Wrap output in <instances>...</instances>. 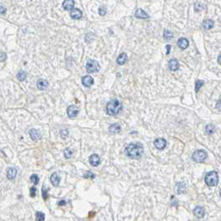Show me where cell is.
<instances>
[{"label":"cell","instance_id":"cell-1","mask_svg":"<svg viewBox=\"0 0 221 221\" xmlns=\"http://www.w3.org/2000/svg\"><path fill=\"white\" fill-rule=\"evenodd\" d=\"M144 148L140 143H131L125 149V153L131 159H139L142 156Z\"/></svg>","mask_w":221,"mask_h":221},{"label":"cell","instance_id":"cell-2","mask_svg":"<svg viewBox=\"0 0 221 221\" xmlns=\"http://www.w3.org/2000/svg\"><path fill=\"white\" fill-rule=\"evenodd\" d=\"M122 110V106L118 100H111L106 105V113L110 116H116L119 114Z\"/></svg>","mask_w":221,"mask_h":221},{"label":"cell","instance_id":"cell-3","mask_svg":"<svg viewBox=\"0 0 221 221\" xmlns=\"http://www.w3.org/2000/svg\"><path fill=\"white\" fill-rule=\"evenodd\" d=\"M204 181L206 183V185L210 187L215 186L218 184L219 181V176H218V173L214 170L210 171V172L207 173L204 177Z\"/></svg>","mask_w":221,"mask_h":221},{"label":"cell","instance_id":"cell-4","mask_svg":"<svg viewBox=\"0 0 221 221\" xmlns=\"http://www.w3.org/2000/svg\"><path fill=\"white\" fill-rule=\"evenodd\" d=\"M86 68H87V72H89V73H95V72L100 71V64L96 60L89 59L87 62Z\"/></svg>","mask_w":221,"mask_h":221},{"label":"cell","instance_id":"cell-5","mask_svg":"<svg viewBox=\"0 0 221 221\" xmlns=\"http://www.w3.org/2000/svg\"><path fill=\"white\" fill-rule=\"evenodd\" d=\"M207 158V153L204 150H197L192 155V159L195 162H203Z\"/></svg>","mask_w":221,"mask_h":221},{"label":"cell","instance_id":"cell-6","mask_svg":"<svg viewBox=\"0 0 221 221\" xmlns=\"http://www.w3.org/2000/svg\"><path fill=\"white\" fill-rule=\"evenodd\" d=\"M66 112H67V116L69 117H76L78 115L79 113V109L77 106H74V105H72V106H68L67 110H66Z\"/></svg>","mask_w":221,"mask_h":221},{"label":"cell","instance_id":"cell-7","mask_svg":"<svg viewBox=\"0 0 221 221\" xmlns=\"http://www.w3.org/2000/svg\"><path fill=\"white\" fill-rule=\"evenodd\" d=\"M154 145L158 150H161L165 148V146L167 145V142L164 138H157L156 140H155Z\"/></svg>","mask_w":221,"mask_h":221},{"label":"cell","instance_id":"cell-8","mask_svg":"<svg viewBox=\"0 0 221 221\" xmlns=\"http://www.w3.org/2000/svg\"><path fill=\"white\" fill-rule=\"evenodd\" d=\"M89 162L92 165V166H98L100 163H101V159L100 156L97 154H92L89 157Z\"/></svg>","mask_w":221,"mask_h":221},{"label":"cell","instance_id":"cell-9","mask_svg":"<svg viewBox=\"0 0 221 221\" xmlns=\"http://www.w3.org/2000/svg\"><path fill=\"white\" fill-rule=\"evenodd\" d=\"M74 5H75L74 0H64L62 3V8L66 11H70L74 9Z\"/></svg>","mask_w":221,"mask_h":221},{"label":"cell","instance_id":"cell-10","mask_svg":"<svg viewBox=\"0 0 221 221\" xmlns=\"http://www.w3.org/2000/svg\"><path fill=\"white\" fill-rule=\"evenodd\" d=\"M82 82L86 87H89L94 83V80L91 76H84L82 79Z\"/></svg>","mask_w":221,"mask_h":221},{"label":"cell","instance_id":"cell-11","mask_svg":"<svg viewBox=\"0 0 221 221\" xmlns=\"http://www.w3.org/2000/svg\"><path fill=\"white\" fill-rule=\"evenodd\" d=\"M70 16L72 19H80L82 17V12L78 9H74L72 10V12L70 13Z\"/></svg>","mask_w":221,"mask_h":221},{"label":"cell","instance_id":"cell-12","mask_svg":"<svg viewBox=\"0 0 221 221\" xmlns=\"http://www.w3.org/2000/svg\"><path fill=\"white\" fill-rule=\"evenodd\" d=\"M194 214L197 218L199 219H201L204 216L205 214V209L203 208V207H200V206H197L196 208L194 209Z\"/></svg>","mask_w":221,"mask_h":221},{"label":"cell","instance_id":"cell-13","mask_svg":"<svg viewBox=\"0 0 221 221\" xmlns=\"http://www.w3.org/2000/svg\"><path fill=\"white\" fill-rule=\"evenodd\" d=\"M48 82L45 79H39L37 82V87H38V88L39 89V90H41V91L48 88Z\"/></svg>","mask_w":221,"mask_h":221},{"label":"cell","instance_id":"cell-14","mask_svg":"<svg viewBox=\"0 0 221 221\" xmlns=\"http://www.w3.org/2000/svg\"><path fill=\"white\" fill-rule=\"evenodd\" d=\"M180 67V63L176 59H171L169 62V68L171 71H177Z\"/></svg>","mask_w":221,"mask_h":221},{"label":"cell","instance_id":"cell-15","mask_svg":"<svg viewBox=\"0 0 221 221\" xmlns=\"http://www.w3.org/2000/svg\"><path fill=\"white\" fill-rule=\"evenodd\" d=\"M135 16H136V18H141V19H146V18H149V15L142 9H137L136 11V13H135Z\"/></svg>","mask_w":221,"mask_h":221},{"label":"cell","instance_id":"cell-16","mask_svg":"<svg viewBox=\"0 0 221 221\" xmlns=\"http://www.w3.org/2000/svg\"><path fill=\"white\" fill-rule=\"evenodd\" d=\"M177 44L179 46V48L181 49H186L189 47V41L185 38H181L178 40Z\"/></svg>","mask_w":221,"mask_h":221},{"label":"cell","instance_id":"cell-17","mask_svg":"<svg viewBox=\"0 0 221 221\" xmlns=\"http://www.w3.org/2000/svg\"><path fill=\"white\" fill-rule=\"evenodd\" d=\"M29 135H30V137L32 138V140L33 141H38L40 138H41V134L40 132L36 130V129H32L29 131Z\"/></svg>","mask_w":221,"mask_h":221},{"label":"cell","instance_id":"cell-18","mask_svg":"<svg viewBox=\"0 0 221 221\" xmlns=\"http://www.w3.org/2000/svg\"><path fill=\"white\" fill-rule=\"evenodd\" d=\"M128 60V58H127V55L125 53H122L120 54L118 56V58L116 59V62L119 64V65H124L126 62H127Z\"/></svg>","mask_w":221,"mask_h":221},{"label":"cell","instance_id":"cell-19","mask_svg":"<svg viewBox=\"0 0 221 221\" xmlns=\"http://www.w3.org/2000/svg\"><path fill=\"white\" fill-rule=\"evenodd\" d=\"M17 169L16 168H13V167H10V168L8 169L7 170V177L9 180H13L16 176H17Z\"/></svg>","mask_w":221,"mask_h":221},{"label":"cell","instance_id":"cell-20","mask_svg":"<svg viewBox=\"0 0 221 221\" xmlns=\"http://www.w3.org/2000/svg\"><path fill=\"white\" fill-rule=\"evenodd\" d=\"M121 126L119 124H112L109 127V132L110 134H117V133H119L121 131Z\"/></svg>","mask_w":221,"mask_h":221},{"label":"cell","instance_id":"cell-21","mask_svg":"<svg viewBox=\"0 0 221 221\" xmlns=\"http://www.w3.org/2000/svg\"><path fill=\"white\" fill-rule=\"evenodd\" d=\"M50 181L52 182L54 186H58L59 184H60V176H58L57 173H53V175L51 176V178H50Z\"/></svg>","mask_w":221,"mask_h":221},{"label":"cell","instance_id":"cell-22","mask_svg":"<svg viewBox=\"0 0 221 221\" xmlns=\"http://www.w3.org/2000/svg\"><path fill=\"white\" fill-rule=\"evenodd\" d=\"M202 27L205 30H209L214 27V22L211 19H205L203 22H202Z\"/></svg>","mask_w":221,"mask_h":221},{"label":"cell","instance_id":"cell-23","mask_svg":"<svg viewBox=\"0 0 221 221\" xmlns=\"http://www.w3.org/2000/svg\"><path fill=\"white\" fill-rule=\"evenodd\" d=\"M214 131H215V127H214V125L209 124V125L206 126V127H205V132L207 133L208 135H212Z\"/></svg>","mask_w":221,"mask_h":221},{"label":"cell","instance_id":"cell-24","mask_svg":"<svg viewBox=\"0 0 221 221\" xmlns=\"http://www.w3.org/2000/svg\"><path fill=\"white\" fill-rule=\"evenodd\" d=\"M27 77V72H26L22 71H19L18 72V74H17V78L18 79V81H20V82H22V81H24V80L26 79Z\"/></svg>","mask_w":221,"mask_h":221},{"label":"cell","instance_id":"cell-25","mask_svg":"<svg viewBox=\"0 0 221 221\" xmlns=\"http://www.w3.org/2000/svg\"><path fill=\"white\" fill-rule=\"evenodd\" d=\"M73 155V150L71 148H66L64 150V156L66 157V159H70L72 156Z\"/></svg>","mask_w":221,"mask_h":221},{"label":"cell","instance_id":"cell-26","mask_svg":"<svg viewBox=\"0 0 221 221\" xmlns=\"http://www.w3.org/2000/svg\"><path fill=\"white\" fill-rule=\"evenodd\" d=\"M204 85V82L203 81H200V80H197L196 82H195V92H198L199 91V89L202 87V86Z\"/></svg>","mask_w":221,"mask_h":221},{"label":"cell","instance_id":"cell-27","mask_svg":"<svg viewBox=\"0 0 221 221\" xmlns=\"http://www.w3.org/2000/svg\"><path fill=\"white\" fill-rule=\"evenodd\" d=\"M45 214L43 212H37L36 213V220L37 221H44Z\"/></svg>","mask_w":221,"mask_h":221},{"label":"cell","instance_id":"cell-28","mask_svg":"<svg viewBox=\"0 0 221 221\" xmlns=\"http://www.w3.org/2000/svg\"><path fill=\"white\" fill-rule=\"evenodd\" d=\"M173 38V33L169 30H165L164 32V38L165 40H170Z\"/></svg>","mask_w":221,"mask_h":221},{"label":"cell","instance_id":"cell-29","mask_svg":"<svg viewBox=\"0 0 221 221\" xmlns=\"http://www.w3.org/2000/svg\"><path fill=\"white\" fill-rule=\"evenodd\" d=\"M30 181H31L34 185H37V184H38V181H39V177L37 175H35V174H33V175L30 177Z\"/></svg>","mask_w":221,"mask_h":221},{"label":"cell","instance_id":"cell-30","mask_svg":"<svg viewBox=\"0 0 221 221\" xmlns=\"http://www.w3.org/2000/svg\"><path fill=\"white\" fill-rule=\"evenodd\" d=\"M203 9H204L203 4H201L200 3H199V2L195 3V12H199V11H201V10H203Z\"/></svg>","mask_w":221,"mask_h":221},{"label":"cell","instance_id":"cell-31","mask_svg":"<svg viewBox=\"0 0 221 221\" xmlns=\"http://www.w3.org/2000/svg\"><path fill=\"white\" fill-rule=\"evenodd\" d=\"M106 9L105 7H100L98 9V13L100 14V16H105L106 13Z\"/></svg>","mask_w":221,"mask_h":221},{"label":"cell","instance_id":"cell-32","mask_svg":"<svg viewBox=\"0 0 221 221\" xmlns=\"http://www.w3.org/2000/svg\"><path fill=\"white\" fill-rule=\"evenodd\" d=\"M68 136V131L66 129H63L61 131V137L62 139H66Z\"/></svg>","mask_w":221,"mask_h":221},{"label":"cell","instance_id":"cell-33","mask_svg":"<svg viewBox=\"0 0 221 221\" xmlns=\"http://www.w3.org/2000/svg\"><path fill=\"white\" fill-rule=\"evenodd\" d=\"M84 177L85 178H89V179H94L95 178V175L92 172H91V171H87L84 175Z\"/></svg>","mask_w":221,"mask_h":221},{"label":"cell","instance_id":"cell-34","mask_svg":"<svg viewBox=\"0 0 221 221\" xmlns=\"http://www.w3.org/2000/svg\"><path fill=\"white\" fill-rule=\"evenodd\" d=\"M6 59H7V54L5 53L1 52L0 53V62H4Z\"/></svg>","mask_w":221,"mask_h":221},{"label":"cell","instance_id":"cell-35","mask_svg":"<svg viewBox=\"0 0 221 221\" xmlns=\"http://www.w3.org/2000/svg\"><path fill=\"white\" fill-rule=\"evenodd\" d=\"M42 194H43V198L44 200H47L48 198V192H47V190H45L44 188H43V190H42Z\"/></svg>","mask_w":221,"mask_h":221},{"label":"cell","instance_id":"cell-36","mask_svg":"<svg viewBox=\"0 0 221 221\" xmlns=\"http://www.w3.org/2000/svg\"><path fill=\"white\" fill-rule=\"evenodd\" d=\"M36 192H37V189L35 187H31L30 188V195L31 197H34L36 195Z\"/></svg>","mask_w":221,"mask_h":221},{"label":"cell","instance_id":"cell-37","mask_svg":"<svg viewBox=\"0 0 221 221\" xmlns=\"http://www.w3.org/2000/svg\"><path fill=\"white\" fill-rule=\"evenodd\" d=\"M7 12V9L4 6H0V14H5Z\"/></svg>","mask_w":221,"mask_h":221},{"label":"cell","instance_id":"cell-38","mask_svg":"<svg viewBox=\"0 0 221 221\" xmlns=\"http://www.w3.org/2000/svg\"><path fill=\"white\" fill-rule=\"evenodd\" d=\"M170 49H171V46L170 45H166V54L167 55L170 53Z\"/></svg>","mask_w":221,"mask_h":221},{"label":"cell","instance_id":"cell-39","mask_svg":"<svg viewBox=\"0 0 221 221\" xmlns=\"http://www.w3.org/2000/svg\"><path fill=\"white\" fill-rule=\"evenodd\" d=\"M65 204H66V201H65V200H61L60 202H58V205H59V206L65 205Z\"/></svg>","mask_w":221,"mask_h":221},{"label":"cell","instance_id":"cell-40","mask_svg":"<svg viewBox=\"0 0 221 221\" xmlns=\"http://www.w3.org/2000/svg\"><path fill=\"white\" fill-rule=\"evenodd\" d=\"M217 107H218V109H219V110H220V101H219V102H218Z\"/></svg>","mask_w":221,"mask_h":221},{"label":"cell","instance_id":"cell-41","mask_svg":"<svg viewBox=\"0 0 221 221\" xmlns=\"http://www.w3.org/2000/svg\"><path fill=\"white\" fill-rule=\"evenodd\" d=\"M220 58H221V56H220H220H219V58H218V62H219V63H220H220H221V62H220Z\"/></svg>","mask_w":221,"mask_h":221}]
</instances>
